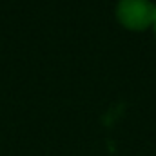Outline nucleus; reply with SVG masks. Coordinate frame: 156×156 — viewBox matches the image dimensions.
Instances as JSON below:
<instances>
[{
  "mask_svg": "<svg viewBox=\"0 0 156 156\" xmlns=\"http://www.w3.org/2000/svg\"><path fill=\"white\" fill-rule=\"evenodd\" d=\"M156 5L149 0H120L116 16L120 24L131 31H142L153 26Z\"/></svg>",
  "mask_w": 156,
  "mask_h": 156,
  "instance_id": "obj_1",
  "label": "nucleus"
},
{
  "mask_svg": "<svg viewBox=\"0 0 156 156\" xmlns=\"http://www.w3.org/2000/svg\"><path fill=\"white\" fill-rule=\"evenodd\" d=\"M153 27H154V35H156V13H154V20H153Z\"/></svg>",
  "mask_w": 156,
  "mask_h": 156,
  "instance_id": "obj_2",
  "label": "nucleus"
}]
</instances>
